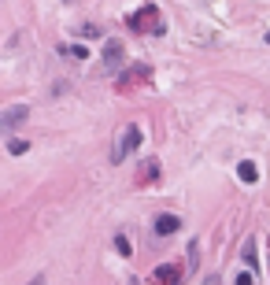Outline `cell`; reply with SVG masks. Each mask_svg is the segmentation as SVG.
<instances>
[{"label": "cell", "mask_w": 270, "mask_h": 285, "mask_svg": "<svg viewBox=\"0 0 270 285\" xmlns=\"http://www.w3.org/2000/svg\"><path fill=\"white\" fill-rule=\"evenodd\" d=\"M26 148H30V141H19V137H8V152H11V156H22Z\"/></svg>", "instance_id": "cell-11"}, {"label": "cell", "mask_w": 270, "mask_h": 285, "mask_svg": "<svg viewBox=\"0 0 270 285\" xmlns=\"http://www.w3.org/2000/svg\"><path fill=\"white\" fill-rule=\"evenodd\" d=\"M63 4H74V0H63Z\"/></svg>", "instance_id": "cell-16"}, {"label": "cell", "mask_w": 270, "mask_h": 285, "mask_svg": "<svg viewBox=\"0 0 270 285\" xmlns=\"http://www.w3.org/2000/svg\"><path fill=\"white\" fill-rule=\"evenodd\" d=\"M130 30H137V34H163L160 8H155V4H145L141 11H133V15H130Z\"/></svg>", "instance_id": "cell-2"}, {"label": "cell", "mask_w": 270, "mask_h": 285, "mask_svg": "<svg viewBox=\"0 0 270 285\" xmlns=\"http://www.w3.org/2000/svg\"><path fill=\"white\" fill-rule=\"evenodd\" d=\"M178 226H182V218H178V215H160V218H155V233H160V237L178 233Z\"/></svg>", "instance_id": "cell-8"}, {"label": "cell", "mask_w": 270, "mask_h": 285, "mask_svg": "<svg viewBox=\"0 0 270 285\" xmlns=\"http://www.w3.org/2000/svg\"><path fill=\"white\" fill-rule=\"evenodd\" d=\"M233 285H252V274H237V281Z\"/></svg>", "instance_id": "cell-13"}, {"label": "cell", "mask_w": 270, "mask_h": 285, "mask_svg": "<svg viewBox=\"0 0 270 285\" xmlns=\"http://www.w3.org/2000/svg\"><path fill=\"white\" fill-rule=\"evenodd\" d=\"M130 285H141V281H137V278H130Z\"/></svg>", "instance_id": "cell-15"}, {"label": "cell", "mask_w": 270, "mask_h": 285, "mask_svg": "<svg viewBox=\"0 0 270 285\" xmlns=\"http://www.w3.org/2000/svg\"><path fill=\"white\" fill-rule=\"evenodd\" d=\"M122 59H126V45H122L119 37H107V45H104V67L115 71Z\"/></svg>", "instance_id": "cell-5"}, {"label": "cell", "mask_w": 270, "mask_h": 285, "mask_svg": "<svg viewBox=\"0 0 270 285\" xmlns=\"http://www.w3.org/2000/svg\"><path fill=\"white\" fill-rule=\"evenodd\" d=\"M244 263L252 267V271L259 267V252H256V241H248V245H244Z\"/></svg>", "instance_id": "cell-10"}, {"label": "cell", "mask_w": 270, "mask_h": 285, "mask_svg": "<svg viewBox=\"0 0 270 285\" xmlns=\"http://www.w3.org/2000/svg\"><path fill=\"white\" fill-rule=\"evenodd\" d=\"M30 285H44V278H41V274H37V278H34V281H30Z\"/></svg>", "instance_id": "cell-14"}, {"label": "cell", "mask_w": 270, "mask_h": 285, "mask_svg": "<svg viewBox=\"0 0 270 285\" xmlns=\"http://www.w3.org/2000/svg\"><path fill=\"white\" fill-rule=\"evenodd\" d=\"M148 82H152V67H148V63H133V67H126L115 78V89H119V97H130V93H137L141 85H148Z\"/></svg>", "instance_id": "cell-1"}, {"label": "cell", "mask_w": 270, "mask_h": 285, "mask_svg": "<svg viewBox=\"0 0 270 285\" xmlns=\"http://www.w3.org/2000/svg\"><path fill=\"white\" fill-rule=\"evenodd\" d=\"M237 178H241V182H248V185H252V182L259 178V167L252 163V160H241V163H237Z\"/></svg>", "instance_id": "cell-9"}, {"label": "cell", "mask_w": 270, "mask_h": 285, "mask_svg": "<svg viewBox=\"0 0 270 285\" xmlns=\"http://www.w3.org/2000/svg\"><path fill=\"white\" fill-rule=\"evenodd\" d=\"M141 141H145L141 126H126V130H122V137L115 141V152H111V160H115V163H122L126 156H133V152L141 148Z\"/></svg>", "instance_id": "cell-3"}, {"label": "cell", "mask_w": 270, "mask_h": 285, "mask_svg": "<svg viewBox=\"0 0 270 285\" xmlns=\"http://www.w3.org/2000/svg\"><path fill=\"white\" fill-rule=\"evenodd\" d=\"M182 267H174V263H163V267H155V281L160 285H182Z\"/></svg>", "instance_id": "cell-6"}, {"label": "cell", "mask_w": 270, "mask_h": 285, "mask_svg": "<svg viewBox=\"0 0 270 285\" xmlns=\"http://www.w3.org/2000/svg\"><path fill=\"white\" fill-rule=\"evenodd\" d=\"M115 248H119V256H130V252H133V248H130V241H126V237H115Z\"/></svg>", "instance_id": "cell-12"}, {"label": "cell", "mask_w": 270, "mask_h": 285, "mask_svg": "<svg viewBox=\"0 0 270 285\" xmlns=\"http://www.w3.org/2000/svg\"><path fill=\"white\" fill-rule=\"evenodd\" d=\"M26 119H30V107H26V104H11V107H4V112H0V130L11 134L15 126L26 122Z\"/></svg>", "instance_id": "cell-4"}, {"label": "cell", "mask_w": 270, "mask_h": 285, "mask_svg": "<svg viewBox=\"0 0 270 285\" xmlns=\"http://www.w3.org/2000/svg\"><path fill=\"white\" fill-rule=\"evenodd\" d=\"M155 178H160V163H155V160H145V163L137 167V185H148Z\"/></svg>", "instance_id": "cell-7"}, {"label": "cell", "mask_w": 270, "mask_h": 285, "mask_svg": "<svg viewBox=\"0 0 270 285\" xmlns=\"http://www.w3.org/2000/svg\"><path fill=\"white\" fill-rule=\"evenodd\" d=\"M266 41H270V34H266Z\"/></svg>", "instance_id": "cell-17"}]
</instances>
